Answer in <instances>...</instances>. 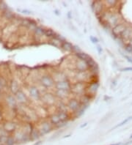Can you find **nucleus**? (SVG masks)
Segmentation results:
<instances>
[{
  "instance_id": "17",
  "label": "nucleus",
  "mask_w": 132,
  "mask_h": 145,
  "mask_svg": "<svg viewBox=\"0 0 132 145\" xmlns=\"http://www.w3.org/2000/svg\"><path fill=\"white\" fill-rule=\"evenodd\" d=\"M51 74L52 78H53L55 83L58 82H61V81H64L66 79H69L67 75L63 71H54V73H51Z\"/></svg>"
},
{
  "instance_id": "39",
  "label": "nucleus",
  "mask_w": 132,
  "mask_h": 145,
  "mask_svg": "<svg viewBox=\"0 0 132 145\" xmlns=\"http://www.w3.org/2000/svg\"><path fill=\"white\" fill-rule=\"evenodd\" d=\"M123 57H124V58L126 59L128 62H130V63L132 64V57H131L130 56H128V55H123Z\"/></svg>"
},
{
  "instance_id": "12",
  "label": "nucleus",
  "mask_w": 132,
  "mask_h": 145,
  "mask_svg": "<svg viewBox=\"0 0 132 145\" xmlns=\"http://www.w3.org/2000/svg\"><path fill=\"white\" fill-rule=\"evenodd\" d=\"M54 95L57 98V100L60 101H68L70 98H71V92L68 90H54Z\"/></svg>"
},
{
  "instance_id": "29",
  "label": "nucleus",
  "mask_w": 132,
  "mask_h": 145,
  "mask_svg": "<svg viewBox=\"0 0 132 145\" xmlns=\"http://www.w3.org/2000/svg\"><path fill=\"white\" fill-rule=\"evenodd\" d=\"M85 62H86V63H87V65H88V68H93V67H94V66L98 65V64L96 63V62L95 61L92 57H90V59H88L87 60H86Z\"/></svg>"
},
{
  "instance_id": "3",
  "label": "nucleus",
  "mask_w": 132,
  "mask_h": 145,
  "mask_svg": "<svg viewBox=\"0 0 132 145\" xmlns=\"http://www.w3.org/2000/svg\"><path fill=\"white\" fill-rule=\"evenodd\" d=\"M87 83L84 82H74L72 83L70 92L74 95V97L79 98L80 96L84 95L86 92Z\"/></svg>"
},
{
  "instance_id": "6",
  "label": "nucleus",
  "mask_w": 132,
  "mask_h": 145,
  "mask_svg": "<svg viewBox=\"0 0 132 145\" xmlns=\"http://www.w3.org/2000/svg\"><path fill=\"white\" fill-rule=\"evenodd\" d=\"M91 6H92L93 10L94 11L95 14V15L97 16L98 19L100 17L101 14L107 10L106 7L104 5V2H101V1L93 2L92 4H91Z\"/></svg>"
},
{
  "instance_id": "28",
  "label": "nucleus",
  "mask_w": 132,
  "mask_h": 145,
  "mask_svg": "<svg viewBox=\"0 0 132 145\" xmlns=\"http://www.w3.org/2000/svg\"><path fill=\"white\" fill-rule=\"evenodd\" d=\"M48 42L51 45H53V46H54L56 48H60V49H61V46H62V44H63V43L56 38L51 39L49 40H48Z\"/></svg>"
},
{
  "instance_id": "15",
  "label": "nucleus",
  "mask_w": 132,
  "mask_h": 145,
  "mask_svg": "<svg viewBox=\"0 0 132 145\" xmlns=\"http://www.w3.org/2000/svg\"><path fill=\"white\" fill-rule=\"evenodd\" d=\"M15 98L16 99L17 103L21 105H26L29 103V98L27 95L21 89H20L16 94H15Z\"/></svg>"
},
{
  "instance_id": "9",
  "label": "nucleus",
  "mask_w": 132,
  "mask_h": 145,
  "mask_svg": "<svg viewBox=\"0 0 132 145\" xmlns=\"http://www.w3.org/2000/svg\"><path fill=\"white\" fill-rule=\"evenodd\" d=\"M29 95L34 101H41L42 93L40 89L36 85H32L29 87Z\"/></svg>"
},
{
  "instance_id": "22",
  "label": "nucleus",
  "mask_w": 132,
  "mask_h": 145,
  "mask_svg": "<svg viewBox=\"0 0 132 145\" xmlns=\"http://www.w3.org/2000/svg\"><path fill=\"white\" fill-rule=\"evenodd\" d=\"M48 120L50 121V122L52 124V125L54 127L55 126L58 122H60V117H59V115H58L57 111L51 114L49 116Z\"/></svg>"
},
{
  "instance_id": "20",
  "label": "nucleus",
  "mask_w": 132,
  "mask_h": 145,
  "mask_svg": "<svg viewBox=\"0 0 132 145\" xmlns=\"http://www.w3.org/2000/svg\"><path fill=\"white\" fill-rule=\"evenodd\" d=\"M60 121H66L69 122L72 118V115L68 111H57Z\"/></svg>"
},
{
  "instance_id": "24",
  "label": "nucleus",
  "mask_w": 132,
  "mask_h": 145,
  "mask_svg": "<svg viewBox=\"0 0 132 145\" xmlns=\"http://www.w3.org/2000/svg\"><path fill=\"white\" fill-rule=\"evenodd\" d=\"M10 91L13 94H16L19 90H20V87H19V84L18 82H16V81H12L10 84Z\"/></svg>"
},
{
  "instance_id": "7",
  "label": "nucleus",
  "mask_w": 132,
  "mask_h": 145,
  "mask_svg": "<svg viewBox=\"0 0 132 145\" xmlns=\"http://www.w3.org/2000/svg\"><path fill=\"white\" fill-rule=\"evenodd\" d=\"M99 82L98 80L97 81H93V82H89L87 84V87H86V92L85 94L90 95L92 97L95 98V95L96 94L98 89L99 88Z\"/></svg>"
},
{
  "instance_id": "23",
  "label": "nucleus",
  "mask_w": 132,
  "mask_h": 145,
  "mask_svg": "<svg viewBox=\"0 0 132 145\" xmlns=\"http://www.w3.org/2000/svg\"><path fill=\"white\" fill-rule=\"evenodd\" d=\"M87 107L88 106H85L82 105L81 107L79 108L77 111H76L75 112L71 114L72 117H74V118H79V117H82V115L84 114V112H85V111H86V109L87 108Z\"/></svg>"
},
{
  "instance_id": "33",
  "label": "nucleus",
  "mask_w": 132,
  "mask_h": 145,
  "mask_svg": "<svg viewBox=\"0 0 132 145\" xmlns=\"http://www.w3.org/2000/svg\"><path fill=\"white\" fill-rule=\"evenodd\" d=\"M80 52H82V50H81V49L78 46V45H73V49H72V53L74 54H78V53H80Z\"/></svg>"
},
{
  "instance_id": "40",
  "label": "nucleus",
  "mask_w": 132,
  "mask_h": 145,
  "mask_svg": "<svg viewBox=\"0 0 132 145\" xmlns=\"http://www.w3.org/2000/svg\"><path fill=\"white\" fill-rule=\"evenodd\" d=\"M120 70H121V71H125V72H127V71H132V67L124 68H122Z\"/></svg>"
},
{
  "instance_id": "44",
  "label": "nucleus",
  "mask_w": 132,
  "mask_h": 145,
  "mask_svg": "<svg viewBox=\"0 0 132 145\" xmlns=\"http://www.w3.org/2000/svg\"><path fill=\"white\" fill-rule=\"evenodd\" d=\"M130 144H132V139L131 140H130V141H128V142H126V143H125L123 145H129Z\"/></svg>"
},
{
  "instance_id": "45",
  "label": "nucleus",
  "mask_w": 132,
  "mask_h": 145,
  "mask_svg": "<svg viewBox=\"0 0 132 145\" xmlns=\"http://www.w3.org/2000/svg\"><path fill=\"white\" fill-rule=\"evenodd\" d=\"M87 123H84V125H81V127H81V128H83V127H86V126H87Z\"/></svg>"
},
{
  "instance_id": "50",
  "label": "nucleus",
  "mask_w": 132,
  "mask_h": 145,
  "mask_svg": "<svg viewBox=\"0 0 132 145\" xmlns=\"http://www.w3.org/2000/svg\"><path fill=\"white\" fill-rule=\"evenodd\" d=\"M130 139H132V134L130 136Z\"/></svg>"
},
{
  "instance_id": "38",
  "label": "nucleus",
  "mask_w": 132,
  "mask_h": 145,
  "mask_svg": "<svg viewBox=\"0 0 132 145\" xmlns=\"http://www.w3.org/2000/svg\"><path fill=\"white\" fill-rule=\"evenodd\" d=\"M90 41L93 43H98V42H99V40H98V39L97 38H95L94 36H90Z\"/></svg>"
},
{
  "instance_id": "49",
  "label": "nucleus",
  "mask_w": 132,
  "mask_h": 145,
  "mask_svg": "<svg viewBox=\"0 0 132 145\" xmlns=\"http://www.w3.org/2000/svg\"><path fill=\"white\" fill-rule=\"evenodd\" d=\"M2 120V112H1V111H0V120Z\"/></svg>"
},
{
  "instance_id": "11",
  "label": "nucleus",
  "mask_w": 132,
  "mask_h": 145,
  "mask_svg": "<svg viewBox=\"0 0 132 145\" xmlns=\"http://www.w3.org/2000/svg\"><path fill=\"white\" fill-rule=\"evenodd\" d=\"M71 85H72V83L70 82V79H66V80H64V81L56 82L55 84H54V88L57 89V90H68V91H70Z\"/></svg>"
},
{
  "instance_id": "32",
  "label": "nucleus",
  "mask_w": 132,
  "mask_h": 145,
  "mask_svg": "<svg viewBox=\"0 0 132 145\" xmlns=\"http://www.w3.org/2000/svg\"><path fill=\"white\" fill-rule=\"evenodd\" d=\"M132 120V116L131 117H127V118H126L125 120H123V121H122L120 124H118V125H116V126L114 127V128H117V127H121L123 126V125H124L125 124H126L127 122H128L130 120Z\"/></svg>"
},
{
  "instance_id": "26",
  "label": "nucleus",
  "mask_w": 132,
  "mask_h": 145,
  "mask_svg": "<svg viewBox=\"0 0 132 145\" xmlns=\"http://www.w3.org/2000/svg\"><path fill=\"white\" fill-rule=\"evenodd\" d=\"M75 57L76 58V59H79V60H82V61H86V60H87L88 59H90V56L87 54H86V53H84V52H80V53H78V54H74Z\"/></svg>"
},
{
  "instance_id": "34",
  "label": "nucleus",
  "mask_w": 132,
  "mask_h": 145,
  "mask_svg": "<svg viewBox=\"0 0 132 145\" xmlns=\"http://www.w3.org/2000/svg\"><path fill=\"white\" fill-rule=\"evenodd\" d=\"M10 134L4 129L3 126L0 127V136H8Z\"/></svg>"
},
{
  "instance_id": "2",
  "label": "nucleus",
  "mask_w": 132,
  "mask_h": 145,
  "mask_svg": "<svg viewBox=\"0 0 132 145\" xmlns=\"http://www.w3.org/2000/svg\"><path fill=\"white\" fill-rule=\"evenodd\" d=\"M38 82L40 83V85L42 87H43L44 89H46L54 88V84H55V82L52 78V76L49 73H45L41 74L40 76Z\"/></svg>"
},
{
  "instance_id": "1",
  "label": "nucleus",
  "mask_w": 132,
  "mask_h": 145,
  "mask_svg": "<svg viewBox=\"0 0 132 145\" xmlns=\"http://www.w3.org/2000/svg\"><path fill=\"white\" fill-rule=\"evenodd\" d=\"M35 127L38 129L41 136H44L45 135L49 133L51 131L54 129V127L52 125L48 118L40 120L38 122V124L37 125H35Z\"/></svg>"
},
{
  "instance_id": "43",
  "label": "nucleus",
  "mask_w": 132,
  "mask_h": 145,
  "mask_svg": "<svg viewBox=\"0 0 132 145\" xmlns=\"http://www.w3.org/2000/svg\"><path fill=\"white\" fill-rule=\"evenodd\" d=\"M22 13H24V14H28V15H30V14H31L32 12L29 11V10H22Z\"/></svg>"
},
{
  "instance_id": "19",
  "label": "nucleus",
  "mask_w": 132,
  "mask_h": 145,
  "mask_svg": "<svg viewBox=\"0 0 132 145\" xmlns=\"http://www.w3.org/2000/svg\"><path fill=\"white\" fill-rule=\"evenodd\" d=\"M79 100L80 101L81 104L83 106H88L90 105V103H91V101L93 100V97L90 96V95H87V94H84V95L80 96L79 98H78Z\"/></svg>"
},
{
  "instance_id": "10",
  "label": "nucleus",
  "mask_w": 132,
  "mask_h": 145,
  "mask_svg": "<svg viewBox=\"0 0 132 145\" xmlns=\"http://www.w3.org/2000/svg\"><path fill=\"white\" fill-rule=\"evenodd\" d=\"M127 26H128V24L125 21H123V22L119 24L118 25L115 26L114 28H112L111 31H112V36L114 37V38L116 39V38H119L121 35V34L123 33V32L125 30Z\"/></svg>"
},
{
  "instance_id": "25",
  "label": "nucleus",
  "mask_w": 132,
  "mask_h": 145,
  "mask_svg": "<svg viewBox=\"0 0 132 145\" xmlns=\"http://www.w3.org/2000/svg\"><path fill=\"white\" fill-rule=\"evenodd\" d=\"M57 33L55 31H54L51 29H46L45 32V38L47 39V40H49L52 38H55Z\"/></svg>"
},
{
  "instance_id": "51",
  "label": "nucleus",
  "mask_w": 132,
  "mask_h": 145,
  "mask_svg": "<svg viewBox=\"0 0 132 145\" xmlns=\"http://www.w3.org/2000/svg\"><path fill=\"white\" fill-rule=\"evenodd\" d=\"M0 145H3V144H0Z\"/></svg>"
},
{
  "instance_id": "5",
  "label": "nucleus",
  "mask_w": 132,
  "mask_h": 145,
  "mask_svg": "<svg viewBox=\"0 0 132 145\" xmlns=\"http://www.w3.org/2000/svg\"><path fill=\"white\" fill-rule=\"evenodd\" d=\"M66 106H67L68 111L70 114H73L81 107L82 104H81V103H80L78 98L71 97L66 102Z\"/></svg>"
},
{
  "instance_id": "41",
  "label": "nucleus",
  "mask_w": 132,
  "mask_h": 145,
  "mask_svg": "<svg viewBox=\"0 0 132 145\" xmlns=\"http://www.w3.org/2000/svg\"><path fill=\"white\" fill-rule=\"evenodd\" d=\"M96 49H97L98 52L100 54H101V53H102V51L103 50H102V48H101V46H100V45H98L96 46Z\"/></svg>"
},
{
  "instance_id": "27",
  "label": "nucleus",
  "mask_w": 132,
  "mask_h": 145,
  "mask_svg": "<svg viewBox=\"0 0 132 145\" xmlns=\"http://www.w3.org/2000/svg\"><path fill=\"white\" fill-rule=\"evenodd\" d=\"M73 45L71 43H70L68 41H65L63 43L62 46H61V49H63L64 51H66V52H72V49H73Z\"/></svg>"
},
{
  "instance_id": "48",
  "label": "nucleus",
  "mask_w": 132,
  "mask_h": 145,
  "mask_svg": "<svg viewBox=\"0 0 132 145\" xmlns=\"http://www.w3.org/2000/svg\"><path fill=\"white\" fill-rule=\"evenodd\" d=\"M110 145H122V143L120 142V143H117V144H110Z\"/></svg>"
},
{
  "instance_id": "13",
  "label": "nucleus",
  "mask_w": 132,
  "mask_h": 145,
  "mask_svg": "<svg viewBox=\"0 0 132 145\" xmlns=\"http://www.w3.org/2000/svg\"><path fill=\"white\" fill-rule=\"evenodd\" d=\"M2 126L4 127V129L10 135L11 133H13L18 128L19 125L16 122H13V121H6L4 122V124L2 125Z\"/></svg>"
},
{
  "instance_id": "35",
  "label": "nucleus",
  "mask_w": 132,
  "mask_h": 145,
  "mask_svg": "<svg viewBox=\"0 0 132 145\" xmlns=\"http://www.w3.org/2000/svg\"><path fill=\"white\" fill-rule=\"evenodd\" d=\"M124 50L126 51L127 53L132 54V45L130 44H126L124 45Z\"/></svg>"
},
{
  "instance_id": "21",
  "label": "nucleus",
  "mask_w": 132,
  "mask_h": 145,
  "mask_svg": "<svg viewBox=\"0 0 132 145\" xmlns=\"http://www.w3.org/2000/svg\"><path fill=\"white\" fill-rule=\"evenodd\" d=\"M30 141H38V139L41 137V135L39 132L38 129L35 127L33 128V130L32 131V132L30 134Z\"/></svg>"
},
{
  "instance_id": "42",
  "label": "nucleus",
  "mask_w": 132,
  "mask_h": 145,
  "mask_svg": "<svg viewBox=\"0 0 132 145\" xmlns=\"http://www.w3.org/2000/svg\"><path fill=\"white\" fill-rule=\"evenodd\" d=\"M42 144H43V141H40V140H39V141H37L34 144V145H41Z\"/></svg>"
},
{
  "instance_id": "14",
  "label": "nucleus",
  "mask_w": 132,
  "mask_h": 145,
  "mask_svg": "<svg viewBox=\"0 0 132 145\" xmlns=\"http://www.w3.org/2000/svg\"><path fill=\"white\" fill-rule=\"evenodd\" d=\"M132 37V26L131 25H128L126 26V28L125 29V30L123 32V33L121 34V35L120 36L119 38L123 41L124 44L126 45L127 43V42L128 41V40Z\"/></svg>"
},
{
  "instance_id": "47",
  "label": "nucleus",
  "mask_w": 132,
  "mask_h": 145,
  "mask_svg": "<svg viewBox=\"0 0 132 145\" xmlns=\"http://www.w3.org/2000/svg\"><path fill=\"white\" fill-rule=\"evenodd\" d=\"M68 19H71V15H70V12L68 13Z\"/></svg>"
},
{
  "instance_id": "18",
  "label": "nucleus",
  "mask_w": 132,
  "mask_h": 145,
  "mask_svg": "<svg viewBox=\"0 0 132 145\" xmlns=\"http://www.w3.org/2000/svg\"><path fill=\"white\" fill-rule=\"evenodd\" d=\"M5 101L7 106L10 108H15L17 106V101L15 98V96L13 95H7L5 98Z\"/></svg>"
},
{
  "instance_id": "37",
  "label": "nucleus",
  "mask_w": 132,
  "mask_h": 145,
  "mask_svg": "<svg viewBox=\"0 0 132 145\" xmlns=\"http://www.w3.org/2000/svg\"><path fill=\"white\" fill-rule=\"evenodd\" d=\"M8 136H0V144L5 145Z\"/></svg>"
},
{
  "instance_id": "36",
  "label": "nucleus",
  "mask_w": 132,
  "mask_h": 145,
  "mask_svg": "<svg viewBox=\"0 0 132 145\" xmlns=\"http://www.w3.org/2000/svg\"><path fill=\"white\" fill-rule=\"evenodd\" d=\"M55 38H57L58 40H60L62 43H64V42H65V41H66V38H65V37H63V35H61L58 34V33L56 35Z\"/></svg>"
},
{
  "instance_id": "4",
  "label": "nucleus",
  "mask_w": 132,
  "mask_h": 145,
  "mask_svg": "<svg viewBox=\"0 0 132 145\" xmlns=\"http://www.w3.org/2000/svg\"><path fill=\"white\" fill-rule=\"evenodd\" d=\"M13 136L16 140V144H17L27 143L29 141H31L30 135L26 133L21 128H18L15 132L13 133Z\"/></svg>"
},
{
  "instance_id": "16",
  "label": "nucleus",
  "mask_w": 132,
  "mask_h": 145,
  "mask_svg": "<svg viewBox=\"0 0 132 145\" xmlns=\"http://www.w3.org/2000/svg\"><path fill=\"white\" fill-rule=\"evenodd\" d=\"M74 68H75V70L76 72H84V71H87L89 69L88 65L85 61L79 60V59L76 60Z\"/></svg>"
},
{
  "instance_id": "30",
  "label": "nucleus",
  "mask_w": 132,
  "mask_h": 145,
  "mask_svg": "<svg viewBox=\"0 0 132 145\" xmlns=\"http://www.w3.org/2000/svg\"><path fill=\"white\" fill-rule=\"evenodd\" d=\"M16 140L13 138V136L12 135H10L7 139L6 144L5 145H16Z\"/></svg>"
},
{
  "instance_id": "8",
  "label": "nucleus",
  "mask_w": 132,
  "mask_h": 145,
  "mask_svg": "<svg viewBox=\"0 0 132 145\" xmlns=\"http://www.w3.org/2000/svg\"><path fill=\"white\" fill-rule=\"evenodd\" d=\"M41 101L48 106H53L54 105H56L57 99L53 93L46 92L42 95Z\"/></svg>"
},
{
  "instance_id": "46",
  "label": "nucleus",
  "mask_w": 132,
  "mask_h": 145,
  "mask_svg": "<svg viewBox=\"0 0 132 145\" xmlns=\"http://www.w3.org/2000/svg\"><path fill=\"white\" fill-rule=\"evenodd\" d=\"M54 13H55V14H56V15H60V13H59V11H58L57 10H54Z\"/></svg>"
},
{
  "instance_id": "31",
  "label": "nucleus",
  "mask_w": 132,
  "mask_h": 145,
  "mask_svg": "<svg viewBox=\"0 0 132 145\" xmlns=\"http://www.w3.org/2000/svg\"><path fill=\"white\" fill-rule=\"evenodd\" d=\"M68 122H66V121H60V122H58L57 125L54 126V129L63 128V127H65L66 125H68Z\"/></svg>"
}]
</instances>
